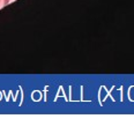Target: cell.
<instances>
[{
  "label": "cell",
  "instance_id": "cell-1",
  "mask_svg": "<svg viewBox=\"0 0 134 119\" xmlns=\"http://www.w3.org/2000/svg\"><path fill=\"white\" fill-rule=\"evenodd\" d=\"M14 0H4V6H6V5L10 4V2H13Z\"/></svg>",
  "mask_w": 134,
  "mask_h": 119
},
{
  "label": "cell",
  "instance_id": "cell-2",
  "mask_svg": "<svg viewBox=\"0 0 134 119\" xmlns=\"http://www.w3.org/2000/svg\"><path fill=\"white\" fill-rule=\"evenodd\" d=\"M0 2H1V0H0Z\"/></svg>",
  "mask_w": 134,
  "mask_h": 119
}]
</instances>
